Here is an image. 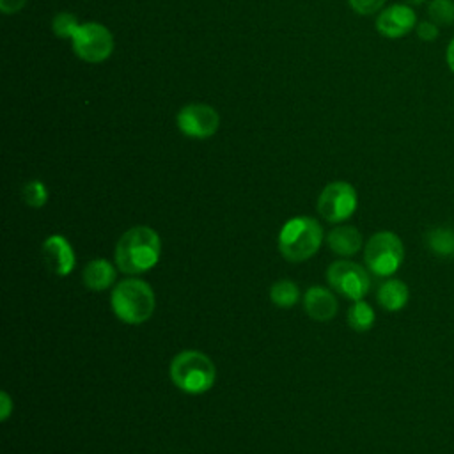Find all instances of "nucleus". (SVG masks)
<instances>
[{
  "label": "nucleus",
  "mask_w": 454,
  "mask_h": 454,
  "mask_svg": "<svg viewBox=\"0 0 454 454\" xmlns=\"http://www.w3.org/2000/svg\"><path fill=\"white\" fill-rule=\"evenodd\" d=\"M406 4H411V5H419V4H422V2H426V0H404Z\"/></svg>",
  "instance_id": "obj_27"
},
{
  "label": "nucleus",
  "mask_w": 454,
  "mask_h": 454,
  "mask_svg": "<svg viewBox=\"0 0 454 454\" xmlns=\"http://www.w3.org/2000/svg\"><path fill=\"white\" fill-rule=\"evenodd\" d=\"M326 278L339 294L353 301L362 300L371 287L369 273L365 271V268L353 261L332 262L326 271Z\"/></svg>",
  "instance_id": "obj_8"
},
{
  "label": "nucleus",
  "mask_w": 454,
  "mask_h": 454,
  "mask_svg": "<svg viewBox=\"0 0 454 454\" xmlns=\"http://www.w3.org/2000/svg\"><path fill=\"white\" fill-rule=\"evenodd\" d=\"M349 7L360 14V16H369V14H376L378 11H381L385 0H348Z\"/></svg>",
  "instance_id": "obj_22"
},
{
  "label": "nucleus",
  "mask_w": 454,
  "mask_h": 454,
  "mask_svg": "<svg viewBox=\"0 0 454 454\" xmlns=\"http://www.w3.org/2000/svg\"><path fill=\"white\" fill-rule=\"evenodd\" d=\"M110 305L122 323L140 325L153 316L156 298L147 282L140 278H126L114 287Z\"/></svg>",
  "instance_id": "obj_2"
},
{
  "label": "nucleus",
  "mask_w": 454,
  "mask_h": 454,
  "mask_svg": "<svg viewBox=\"0 0 454 454\" xmlns=\"http://www.w3.org/2000/svg\"><path fill=\"white\" fill-rule=\"evenodd\" d=\"M374 319H376L374 309L364 300H356L348 310V323L355 332L371 330L374 325Z\"/></svg>",
  "instance_id": "obj_17"
},
{
  "label": "nucleus",
  "mask_w": 454,
  "mask_h": 454,
  "mask_svg": "<svg viewBox=\"0 0 454 454\" xmlns=\"http://www.w3.org/2000/svg\"><path fill=\"white\" fill-rule=\"evenodd\" d=\"M161 254V241L154 229L137 225L126 231L115 247V262L121 271L137 275L156 266Z\"/></svg>",
  "instance_id": "obj_1"
},
{
  "label": "nucleus",
  "mask_w": 454,
  "mask_h": 454,
  "mask_svg": "<svg viewBox=\"0 0 454 454\" xmlns=\"http://www.w3.org/2000/svg\"><path fill=\"white\" fill-rule=\"evenodd\" d=\"M43 257L48 270L60 277L69 275L76 264V257L71 243L60 234H51L44 239Z\"/></svg>",
  "instance_id": "obj_11"
},
{
  "label": "nucleus",
  "mask_w": 454,
  "mask_h": 454,
  "mask_svg": "<svg viewBox=\"0 0 454 454\" xmlns=\"http://www.w3.org/2000/svg\"><path fill=\"white\" fill-rule=\"evenodd\" d=\"M427 18L442 25H452L454 23V0H431L427 4Z\"/></svg>",
  "instance_id": "obj_19"
},
{
  "label": "nucleus",
  "mask_w": 454,
  "mask_h": 454,
  "mask_svg": "<svg viewBox=\"0 0 454 454\" xmlns=\"http://www.w3.org/2000/svg\"><path fill=\"white\" fill-rule=\"evenodd\" d=\"M83 284L92 291L108 289L115 280V268L106 259H92L82 273Z\"/></svg>",
  "instance_id": "obj_13"
},
{
  "label": "nucleus",
  "mask_w": 454,
  "mask_h": 454,
  "mask_svg": "<svg viewBox=\"0 0 454 454\" xmlns=\"http://www.w3.org/2000/svg\"><path fill=\"white\" fill-rule=\"evenodd\" d=\"M80 25L82 23L78 21V18L73 12H67V11H62V12L55 14L53 20H51V30L60 39H73V35L76 34Z\"/></svg>",
  "instance_id": "obj_20"
},
{
  "label": "nucleus",
  "mask_w": 454,
  "mask_h": 454,
  "mask_svg": "<svg viewBox=\"0 0 454 454\" xmlns=\"http://www.w3.org/2000/svg\"><path fill=\"white\" fill-rule=\"evenodd\" d=\"M176 122L184 137L204 140L218 131L220 115L206 103H190L177 112Z\"/></svg>",
  "instance_id": "obj_9"
},
{
  "label": "nucleus",
  "mask_w": 454,
  "mask_h": 454,
  "mask_svg": "<svg viewBox=\"0 0 454 454\" xmlns=\"http://www.w3.org/2000/svg\"><path fill=\"white\" fill-rule=\"evenodd\" d=\"M415 34H417V37H419L420 41L431 43V41H434V39L440 35V28H438V25L433 23L431 20H422V21L417 23Z\"/></svg>",
  "instance_id": "obj_23"
},
{
  "label": "nucleus",
  "mask_w": 454,
  "mask_h": 454,
  "mask_svg": "<svg viewBox=\"0 0 454 454\" xmlns=\"http://www.w3.org/2000/svg\"><path fill=\"white\" fill-rule=\"evenodd\" d=\"M11 411H12V401H11L7 392H2L0 394V417H2V420H7Z\"/></svg>",
  "instance_id": "obj_25"
},
{
  "label": "nucleus",
  "mask_w": 454,
  "mask_h": 454,
  "mask_svg": "<svg viewBox=\"0 0 454 454\" xmlns=\"http://www.w3.org/2000/svg\"><path fill=\"white\" fill-rule=\"evenodd\" d=\"M73 51L80 60L89 64L105 62L114 51V35L112 32L98 23V21H85L78 27L76 34L71 39Z\"/></svg>",
  "instance_id": "obj_6"
},
{
  "label": "nucleus",
  "mask_w": 454,
  "mask_h": 454,
  "mask_svg": "<svg viewBox=\"0 0 454 454\" xmlns=\"http://www.w3.org/2000/svg\"><path fill=\"white\" fill-rule=\"evenodd\" d=\"M323 241V229L310 216H294L287 220L278 232V250L291 261L300 262L312 257Z\"/></svg>",
  "instance_id": "obj_3"
},
{
  "label": "nucleus",
  "mask_w": 454,
  "mask_h": 454,
  "mask_svg": "<svg viewBox=\"0 0 454 454\" xmlns=\"http://www.w3.org/2000/svg\"><path fill=\"white\" fill-rule=\"evenodd\" d=\"M216 378L215 364L200 351L186 349L170 362V380L186 394L207 392Z\"/></svg>",
  "instance_id": "obj_4"
},
{
  "label": "nucleus",
  "mask_w": 454,
  "mask_h": 454,
  "mask_svg": "<svg viewBox=\"0 0 454 454\" xmlns=\"http://www.w3.org/2000/svg\"><path fill=\"white\" fill-rule=\"evenodd\" d=\"M378 303L388 310V312H397L401 309L406 307L408 298H410V291L408 286L399 280V278H388L387 282H383L378 289Z\"/></svg>",
  "instance_id": "obj_15"
},
{
  "label": "nucleus",
  "mask_w": 454,
  "mask_h": 454,
  "mask_svg": "<svg viewBox=\"0 0 454 454\" xmlns=\"http://www.w3.org/2000/svg\"><path fill=\"white\" fill-rule=\"evenodd\" d=\"M300 291L298 286L291 280H278L270 289L271 301L280 309H291L298 301Z\"/></svg>",
  "instance_id": "obj_18"
},
{
  "label": "nucleus",
  "mask_w": 454,
  "mask_h": 454,
  "mask_svg": "<svg viewBox=\"0 0 454 454\" xmlns=\"http://www.w3.org/2000/svg\"><path fill=\"white\" fill-rule=\"evenodd\" d=\"M417 23V14L408 4H392L378 12L374 25L383 37L399 39L415 30Z\"/></svg>",
  "instance_id": "obj_10"
},
{
  "label": "nucleus",
  "mask_w": 454,
  "mask_h": 454,
  "mask_svg": "<svg viewBox=\"0 0 454 454\" xmlns=\"http://www.w3.org/2000/svg\"><path fill=\"white\" fill-rule=\"evenodd\" d=\"M426 247L438 257H454V229L434 227L426 234Z\"/></svg>",
  "instance_id": "obj_16"
},
{
  "label": "nucleus",
  "mask_w": 454,
  "mask_h": 454,
  "mask_svg": "<svg viewBox=\"0 0 454 454\" xmlns=\"http://www.w3.org/2000/svg\"><path fill=\"white\" fill-rule=\"evenodd\" d=\"M27 0H0V11L4 14H14L25 7Z\"/></svg>",
  "instance_id": "obj_24"
},
{
  "label": "nucleus",
  "mask_w": 454,
  "mask_h": 454,
  "mask_svg": "<svg viewBox=\"0 0 454 454\" xmlns=\"http://www.w3.org/2000/svg\"><path fill=\"white\" fill-rule=\"evenodd\" d=\"M303 305L307 314L316 321H330L337 314L335 296L321 286L309 287L303 296Z\"/></svg>",
  "instance_id": "obj_12"
},
{
  "label": "nucleus",
  "mask_w": 454,
  "mask_h": 454,
  "mask_svg": "<svg viewBox=\"0 0 454 454\" xmlns=\"http://www.w3.org/2000/svg\"><path fill=\"white\" fill-rule=\"evenodd\" d=\"M328 245L339 255H355L362 248V234L353 225H340L328 232Z\"/></svg>",
  "instance_id": "obj_14"
},
{
  "label": "nucleus",
  "mask_w": 454,
  "mask_h": 454,
  "mask_svg": "<svg viewBox=\"0 0 454 454\" xmlns=\"http://www.w3.org/2000/svg\"><path fill=\"white\" fill-rule=\"evenodd\" d=\"M21 195H23V200L27 206L30 207H43L48 200V188L43 181L39 179H32L28 181L23 190H21Z\"/></svg>",
  "instance_id": "obj_21"
},
{
  "label": "nucleus",
  "mask_w": 454,
  "mask_h": 454,
  "mask_svg": "<svg viewBox=\"0 0 454 454\" xmlns=\"http://www.w3.org/2000/svg\"><path fill=\"white\" fill-rule=\"evenodd\" d=\"M445 62H447V67L452 71L454 74V37L450 39V43L447 44L445 48Z\"/></svg>",
  "instance_id": "obj_26"
},
{
  "label": "nucleus",
  "mask_w": 454,
  "mask_h": 454,
  "mask_svg": "<svg viewBox=\"0 0 454 454\" xmlns=\"http://www.w3.org/2000/svg\"><path fill=\"white\" fill-rule=\"evenodd\" d=\"M358 204L356 190L346 181H333L326 184L317 199L319 215L332 223L348 220Z\"/></svg>",
  "instance_id": "obj_7"
},
{
  "label": "nucleus",
  "mask_w": 454,
  "mask_h": 454,
  "mask_svg": "<svg viewBox=\"0 0 454 454\" xmlns=\"http://www.w3.org/2000/svg\"><path fill=\"white\" fill-rule=\"evenodd\" d=\"M364 259L371 273L378 277L394 275L404 259V245L392 231H380L372 234L365 245Z\"/></svg>",
  "instance_id": "obj_5"
}]
</instances>
